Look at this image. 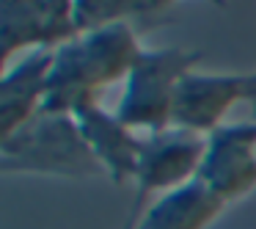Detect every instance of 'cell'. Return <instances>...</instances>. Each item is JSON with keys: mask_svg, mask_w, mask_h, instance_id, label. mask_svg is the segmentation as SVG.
I'll return each instance as SVG.
<instances>
[{"mask_svg": "<svg viewBox=\"0 0 256 229\" xmlns=\"http://www.w3.org/2000/svg\"><path fill=\"white\" fill-rule=\"evenodd\" d=\"M144 50L130 23L105 25L66 42L56 50L42 113L74 116L88 105H100L102 89L127 80Z\"/></svg>", "mask_w": 256, "mask_h": 229, "instance_id": "1", "label": "cell"}, {"mask_svg": "<svg viewBox=\"0 0 256 229\" xmlns=\"http://www.w3.org/2000/svg\"><path fill=\"white\" fill-rule=\"evenodd\" d=\"M0 174L96 177L105 174L74 116L39 113L12 138L0 141Z\"/></svg>", "mask_w": 256, "mask_h": 229, "instance_id": "2", "label": "cell"}, {"mask_svg": "<svg viewBox=\"0 0 256 229\" xmlns=\"http://www.w3.org/2000/svg\"><path fill=\"white\" fill-rule=\"evenodd\" d=\"M201 56H204L201 50H184V47L144 50V56L124 80L116 116L130 130H146L149 135L168 130L179 80L193 72Z\"/></svg>", "mask_w": 256, "mask_h": 229, "instance_id": "3", "label": "cell"}, {"mask_svg": "<svg viewBox=\"0 0 256 229\" xmlns=\"http://www.w3.org/2000/svg\"><path fill=\"white\" fill-rule=\"evenodd\" d=\"M206 152V138L204 135L188 133V130L168 127L162 133H154L144 138V152L138 163V177H135V199L130 207V215L124 229H135L140 221V204L152 193H168L182 185L193 182L198 177L201 160Z\"/></svg>", "mask_w": 256, "mask_h": 229, "instance_id": "4", "label": "cell"}, {"mask_svg": "<svg viewBox=\"0 0 256 229\" xmlns=\"http://www.w3.org/2000/svg\"><path fill=\"white\" fill-rule=\"evenodd\" d=\"M74 0H3L0 3V67L8 69L17 56L58 50L78 39Z\"/></svg>", "mask_w": 256, "mask_h": 229, "instance_id": "5", "label": "cell"}, {"mask_svg": "<svg viewBox=\"0 0 256 229\" xmlns=\"http://www.w3.org/2000/svg\"><path fill=\"white\" fill-rule=\"evenodd\" d=\"M220 201H237L256 188V122L223 124L206 135L198 177Z\"/></svg>", "mask_w": 256, "mask_h": 229, "instance_id": "6", "label": "cell"}, {"mask_svg": "<svg viewBox=\"0 0 256 229\" xmlns=\"http://www.w3.org/2000/svg\"><path fill=\"white\" fill-rule=\"evenodd\" d=\"M240 100H245V75H212L193 69L179 80L171 127L206 138L223 127V119Z\"/></svg>", "mask_w": 256, "mask_h": 229, "instance_id": "7", "label": "cell"}, {"mask_svg": "<svg viewBox=\"0 0 256 229\" xmlns=\"http://www.w3.org/2000/svg\"><path fill=\"white\" fill-rule=\"evenodd\" d=\"M56 50H34L20 56L0 78V141L12 138L30 119L42 113L47 80Z\"/></svg>", "mask_w": 256, "mask_h": 229, "instance_id": "8", "label": "cell"}, {"mask_svg": "<svg viewBox=\"0 0 256 229\" xmlns=\"http://www.w3.org/2000/svg\"><path fill=\"white\" fill-rule=\"evenodd\" d=\"M74 119H78V127L88 149L94 152V157L105 168L110 182L118 188L127 182H135L140 152H144V138H138L135 130H130L116 113L105 111L102 105L83 108V111L74 113Z\"/></svg>", "mask_w": 256, "mask_h": 229, "instance_id": "9", "label": "cell"}, {"mask_svg": "<svg viewBox=\"0 0 256 229\" xmlns=\"http://www.w3.org/2000/svg\"><path fill=\"white\" fill-rule=\"evenodd\" d=\"M223 210L226 201L218 199L201 179H193L152 201L135 229H206Z\"/></svg>", "mask_w": 256, "mask_h": 229, "instance_id": "10", "label": "cell"}, {"mask_svg": "<svg viewBox=\"0 0 256 229\" xmlns=\"http://www.w3.org/2000/svg\"><path fill=\"white\" fill-rule=\"evenodd\" d=\"M174 9L162 0H74V25L78 34H91L105 25L130 23V17H149Z\"/></svg>", "mask_w": 256, "mask_h": 229, "instance_id": "11", "label": "cell"}, {"mask_svg": "<svg viewBox=\"0 0 256 229\" xmlns=\"http://www.w3.org/2000/svg\"><path fill=\"white\" fill-rule=\"evenodd\" d=\"M245 102L250 105V113H254V122H256V72L245 75Z\"/></svg>", "mask_w": 256, "mask_h": 229, "instance_id": "12", "label": "cell"}]
</instances>
